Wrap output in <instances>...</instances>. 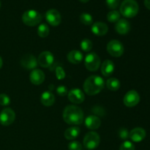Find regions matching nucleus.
Listing matches in <instances>:
<instances>
[{
	"label": "nucleus",
	"mask_w": 150,
	"mask_h": 150,
	"mask_svg": "<svg viewBox=\"0 0 150 150\" xmlns=\"http://www.w3.org/2000/svg\"><path fill=\"white\" fill-rule=\"evenodd\" d=\"M62 117L64 121L71 125H79L82 124L84 119L81 108L74 105L66 106L63 111Z\"/></svg>",
	"instance_id": "obj_1"
},
{
	"label": "nucleus",
	"mask_w": 150,
	"mask_h": 150,
	"mask_svg": "<svg viewBox=\"0 0 150 150\" xmlns=\"http://www.w3.org/2000/svg\"><path fill=\"white\" fill-rule=\"evenodd\" d=\"M105 82L103 79L99 76H91L85 80L83 83V90L88 95H96L99 94L104 88Z\"/></svg>",
	"instance_id": "obj_2"
},
{
	"label": "nucleus",
	"mask_w": 150,
	"mask_h": 150,
	"mask_svg": "<svg viewBox=\"0 0 150 150\" xmlns=\"http://www.w3.org/2000/svg\"><path fill=\"white\" fill-rule=\"evenodd\" d=\"M139 4L136 0H124L120 7V14L126 18H133L138 14Z\"/></svg>",
	"instance_id": "obj_3"
},
{
	"label": "nucleus",
	"mask_w": 150,
	"mask_h": 150,
	"mask_svg": "<svg viewBox=\"0 0 150 150\" xmlns=\"http://www.w3.org/2000/svg\"><path fill=\"white\" fill-rule=\"evenodd\" d=\"M42 21V16L35 10H29L24 12L22 16V21L25 25L35 26L39 24Z\"/></svg>",
	"instance_id": "obj_4"
},
{
	"label": "nucleus",
	"mask_w": 150,
	"mask_h": 150,
	"mask_svg": "<svg viewBox=\"0 0 150 150\" xmlns=\"http://www.w3.org/2000/svg\"><path fill=\"white\" fill-rule=\"evenodd\" d=\"M100 142V137L98 133L95 131H91L85 135L83 143L86 149L93 150L98 147Z\"/></svg>",
	"instance_id": "obj_5"
},
{
	"label": "nucleus",
	"mask_w": 150,
	"mask_h": 150,
	"mask_svg": "<svg viewBox=\"0 0 150 150\" xmlns=\"http://www.w3.org/2000/svg\"><path fill=\"white\" fill-rule=\"evenodd\" d=\"M100 59L95 52H89L86 54L84 59V64L86 68L89 71L95 72L99 69L100 66Z\"/></svg>",
	"instance_id": "obj_6"
},
{
	"label": "nucleus",
	"mask_w": 150,
	"mask_h": 150,
	"mask_svg": "<svg viewBox=\"0 0 150 150\" xmlns=\"http://www.w3.org/2000/svg\"><path fill=\"white\" fill-rule=\"evenodd\" d=\"M107 51L114 57H120L124 53L123 44L118 40H112L107 44Z\"/></svg>",
	"instance_id": "obj_7"
},
{
	"label": "nucleus",
	"mask_w": 150,
	"mask_h": 150,
	"mask_svg": "<svg viewBox=\"0 0 150 150\" xmlns=\"http://www.w3.org/2000/svg\"><path fill=\"white\" fill-rule=\"evenodd\" d=\"M16 120V113L12 108H4L0 113V124L9 126L13 124Z\"/></svg>",
	"instance_id": "obj_8"
},
{
	"label": "nucleus",
	"mask_w": 150,
	"mask_h": 150,
	"mask_svg": "<svg viewBox=\"0 0 150 150\" xmlns=\"http://www.w3.org/2000/svg\"><path fill=\"white\" fill-rule=\"evenodd\" d=\"M124 104L127 107H134L140 102V95L136 90H130L125 94L123 98Z\"/></svg>",
	"instance_id": "obj_9"
},
{
	"label": "nucleus",
	"mask_w": 150,
	"mask_h": 150,
	"mask_svg": "<svg viewBox=\"0 0 150 150\" xmlns=\"http://www.w3.org/2000/svg\"><path fill=\"white\" fill-rule=\"evenodd\" d=\"M45 19L50 25L57 26L60 24L62 21V17L59 12L56 9H50L45 13Z\"/></svg>",
	"instance_id": "obj_10"
},
{
	"label": "nucleus",
	"mask_w": 150,
	"mask_h": 150,
	"mask_svg": "<svg viewBox=\"0 0 150 150\" xmlns=\"http://www.w3.org/2000/svg\"><path fill=\"white\" fill-rule=\"evenodd\" d=\"M22 67L26 70H35L38 66V59L32 54H25L20 61Z\"/></svg>",
	"instance_id": "obj_11"
},
{
	"label": "nucleus",
	"mask_w": 150,
	"mask_h": 150,
	"mask_svg": "<svg viewBox=\"0 0 150 150\" xmlns=\"http://www.w3.org/2000/svg\"><path fill=\"white\" fill-rule=\"evenodd\" d=\"M54 57L51 52L48 51H42L38 58V62L42 67H49L53 64Z\"/></svg>",
	"instance_id": "obj_12"
},
{
	"label": "nucleus",
	"mask_w": 150,
	"mask_h": 150,
	"mask_svg": "<svg viewBox=\"0 0 150 150\" xmlns=\"http://www.w3.org/2000/svg\"><path fill=\"white\" fill-rule=\"evenodd\" d=\"M69 100L74 104H80L84 101L85 95L81 89L78 88L72 89L67 93Z\"/></svg>",
	"instance_id": "obj_13"
},
{
	"label": "nucleus",
	"mask_w": 150,
	"mask_h": 150,
	"mask_svg": "<svg viewBox=\"0 0 150 150\" xmlns=\"http://www.w3.org/2000/svg\"><path fill=\"white\" fill-rule=\"evenodd\" d=\"M45 73L39 69H35L32 70L29 75V80L34 85H40L45 81Z\"/></svg>",
	"instance_id": "obj_14"
},
{
	"label": "nucleus",
	"mask_w": 150,
	"mask_h": 150,
	"mask_svg": "<svg viewBox=\"0 0 150 150\" xmlns=\"http://www.w3.org/2000/svg\"><path fill=\"white\" fill-rule=\"evenodd\" d=\"M146 137V131L142 127H135L129 133V138L133 142H141Z\"/></svg>",
	"instance_id": "obj_15"
},
{
	"label": "nucleus",
	"mask_w": 150,
	"mask_h": 150,
	"mask_svg": "<svg viewBox=\"0 0 150 150\" xmlns=\"http://www.w3.org/2000/svg\"><path fill=\"white\" fill-rule=\"evenodd\" d=\"M91 31L96 36H104L108 31V27L106 23L103 22H95L92 24Z\"/></svg>",
	"instance_id": "obj_16"
},
{
	"label": "nucleus",
	"mask_w": 150,
	"mask_h": 150,
	"mask_svg": "<svg viewBox=\"0 0 150 150\" xmlns=\"http://www.w3.org/2000/svg\"><path fill=\"white\" fill-rule=\"evenodd\" d=\"M115 30L118 34L121 35H127L130 30V23L125 18L120 19L116 23Z\"/></svg>",
	"instance_id": "obj_17"
},
{
	"label": "nucleus",
	"mask_w": 150,
	"mask_h": 150,
	"mask_svg": "<svg viewBox=\"0 0 150 150\" xmlns=\"http://www.w3.org/2000/svg\"><path fill=\"white\" fill-rule=\"evenodd\" d=\"M84 124L89 130H97L100 127L101 121L98 116L89 115L85 119Z\"/></svg>",
	"instance_id": "obj_18"
},
{
	"label": "nucleus",
	"mask_w": 150,
	"mask_h": 150,
	"mask_svg": "<svg viewBox=\"0 0 150 150\" xmlns=\"http://www.w3.org/2000/svg\"><path fill=\"white\" fill-rule=\"evenodd\" d=\"M114 69H115V65L114 62L111 60L106 59L103 62L101 65V73L103 76L108 77L114 73Z\"/></svg>",
	"instance_id": "obj_19"
},
{
	"label": "nucleus",
	"mask_w": 150,
	"mask_h": 150,
	"mask_svg": "<svg viewBox=\"0 0 150 150\" xmlns=\"http://www.w3.org/2000/svg\"><path fill=\"white\" fill-rule=\"evenodd\" d=\"M67 60L70 62L71 64H78L79 63L81 62L83 60V56L82 53L80 51L78 50H73V51H70L67 55Z\"/></svg>",
	"instance_id": "obj_20"
},
{
	"label": "nucleus",
	"mask_w": 150,
	"mask_h": 150,
	"mask_svg": "<svg viewBox=\"0 0 150 150\" xmlns=\"http://www.w3.org/2000/svg\"><path fill=\"white\" fill-rule=\"evenodd\" d=\"M40 102L45 106H51L55 103V97L54 94L50 91H45L42 92L40 96Z\"/></svg>",
	"instance_id": "obj_21"
},
{
	"label": "nucleus",
	"mask_w": 150,
	"mask_h": 150,
	"mask_svg": "<svg viewBox=\"0 0 150 150\" xmlns=\"http://www.w3.org/2000/svg\"><path fill=\"white\" fill-rule=\"evenodd\" d=\"M81 130L79 127H70L64 131V137L67 140H74L80 134Z\"/></svg>",
	"instance_id": "obj_22"
},
{
	"label": "nucleus",
	"mask_w": 150,
	"mask_h": 150,
	"mask_svg": "<svg viewBox=\"0 0 150 150\" xmlns=\"http://www.w3.org/2000/svg\"><path fill=\"white\" fill-rule=\"evenodd\" d=\"M106 86L108 89L111 91H117L121 86V83L116 78H110L106 81Z\"/></svg>",
	"instance_id": "obj_23"
},
{
	"label": "nucleus",
	"mask_w": 150,
	"mask_h": 150,
	"mask_svg": "<svg viewBox=\"0 0 150 150\" xmlns=\"http://www.w3.org/2000/svg\"><path fill=\"white\" fill-rule=\"evenodd\" d=\"M50 33V29L45 23H41L38 27V35L40 38H44L48 36Z\"/></svg>",
	"instance_id": "obj_24"
},
{
	"label": "nucleus",
	"mask_w": 150,
	"mask_h": 150,
	"mask_svg": "<svg viewBox=\"0 0 150 150\" xmlns=\"http://www.w3.org/2000/svg\"><path fill=\"white\" fill-rule=\"evenodd\" d=\"M120 12L113 10L107 14V20L111 23H117L120 19Z\"/></svg>",
	"instance_id": "obj_25"
},
{
	"label": "nucleus",
	"mask_w": 150,
	"mask_h": 150,
	"mask_svg": "<svg viewBox=\"0 0 150 150\" xmlns=\"http://www.w3.org/2000/svg\"><path fill=\"white\" fill-rule=\"evenodd\" d=\"M80 21L83 24L89 26V25H92V23H93V18L89 13H83L80 16Z\"/></svg>",
	"instance_id": "obj_26"
},
{
	"label": "nucleus",
	"mask_w": 150,
	"mask_h": 150,
	"mask_svg": "<svg viewBox=\"0 0 150 150\" xmlns=\"http://www.w3.org/2000/svg\"><path fill=\"white\" fill-rule=\"evenodd\" d=\"M81 48L82 51H85V52H89L92 48V42L89 39H83V40L80 43Z\"/></svg>",
	"instance_id": "obj_27"
},
{
	"label": "nucleus",
	"mask_w": 150,
	"mask_h": 150,
	"mask_svg": "<svg viewBox=\"0 0 150 150\" xmlns=\"http://www.w3.org/2000/svg\"><path fill=\"white\" fill-rule=\"evenodd\" d=\"M10 103V98L6 94H0V105L2 106H7Z\"/></svg>",
	"instance_id": "obj_28"
},
{
	"label": "nucleus",
	"mask_w": 150,
	"mask_h": 150,
	"mask_svg": "<svg viewBox=\"0 0 150 150\" xmlns=\"http://www.w3.org/2000/svg\"><path fill=\"white\" fill-rule=\"evenodd\" d=\"M120 150H135V146L131 142L125 141L121 144Z\"/></svg>",
	"instance_id": "obj_29"
},
{
	"label": "nucleus",
	"mask_w": 150,
	"mask_h": 150,
	"mask_svg": "<svg viewBox=\"0 0 150 150\" xmlns=\"http://www.w3.org/2000/svg\"><path fill=\"white\" fill-rule=\"evenodd\" d=\"M55 73H56V76H57V79H59V80H62V79H64V78H65L66 73L65 72H64V69H63L61 66H58V67H57V68H56V70H55Z\"/></svg>",
	"instance_id": "obj_30"
},
{
	"label": "nucleus",
	"mask_w": 150,
	"mask_h": 150,
	"mask_svg": "<svg viewBox=\"0 0 150 150\" xmlns=\"http://www.w3.org/2000/svg\"><path fill=\"white\" fill-rule=\"evenodd\" d=\"M129 131L127 128L125 127H121V128L119 130L118 135L119 137L122 140H127L129 138Z\"/></svg>",
	"instance_id": "obj_31"
},
{
	"label": "nucleus",
	"mask_w": 150,
	"mask_h": 150,
	"mask_svg": "<svg viewBox=\"0 0 150 150\" xmlns=\"http://www.w3.org/2000/svg\"><path fill=\"white\" fill-rule=\"evenodd\" d=\"M69 150H82V145L77 141H73L68 144Z\"/></svg>",
	"instance_id": "obj_32"
},
{
	"label": "nucleus",
	"mask_w": 150,
	"mask_h": 150,
	"mask_svg": "<svg viewBox=\"0 0 150 150\" xmlns=\"http://www.w3.org/2000/svg\"><path fill=\"white\" fill-rule=\"evenodd\" d=\"M105 1L108 8L111 10H115L116 8H117L120 2V0H105Z\"/></svg>",
	"instance_id": "obj_33"
},
{
	"label": "nucleus",
	"mask_w": 150,
	"mask_h": 150,
	"mask_svg": "<svg viewBox=\"0 0 150 150\" xmlns=\"http://www.w3.org/2000/svg\"><path fill=\"white\" fill-rule=\"evenodd\" d=\"M57 92L59 96H66L68 93V89L64 85H60L57 88Z\"/></svg>",
	"instance_id": "obj_34"
},
{
	"label": "nucleus",
	"mask_w": 150,
	"mask_h": 150,
	"mask_svg": "<svg viewBox=\"0 0 150 150\" xmlns=\"http://www.w3.org/2000/svg\"><path fill=\"white\" fill-rule=\"evenodd\" d=\"M144 5L148 10H150V0H144Z\"/></svg>",
	"instance_id": "obj_35"
},
{
	"label": "nucleus",
	"mask_w": 150,
	"mask_h": 150,
	"mask_svg": "<svg viewBox=\"0 0 150 150\" xmlns=\"http://www.w3.org/2000/svg\"><path fill=\"white\" fill-rule=\"evenodd\" d=\"M2 64H3V60L2 59H1V57H0V69H1V67H2Z\"/></svg>",
	"instance_id": "obj_36"
},
{
	"label": "nucleus",
	"mask_w": 150,
	"mask_h": 150,
	"mask_svg": "<svg viewBox=\"0 0 150 150\" xmlns=\"http://www.w3.org/2000/svg\"><path fill=\"white\" fill-rule=\"evenodd\" d=\"M79 1H81V2H83V3H86V2H88L89 0H79Z\"/></svg>",
	"instance_id": "obj_37"
},
{
	"label": "nucleus",
	"mask_w": 150,
	"mask_h": 150,
	"mask_svg": "<svg viewBox=\"0 0 150 150\" xmlns=\"http://www.w3.org/2000/svg\"><path fill=\"white\" fill-rule=\"evenodd\" d=\"M0 7H1V3H0Z\"/></svg>",
	"instance_id": "obj_38"
}]
</instances>
